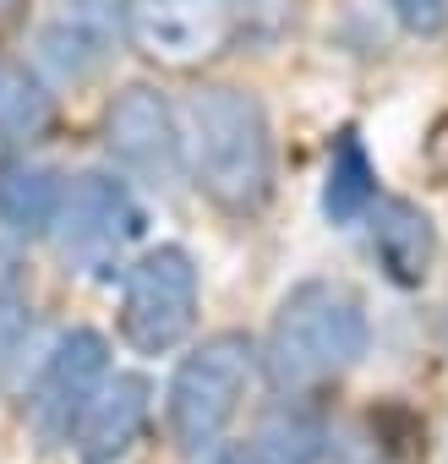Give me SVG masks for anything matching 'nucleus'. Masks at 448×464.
Masks as SVG:
<instances>
[{"mask_svg":"<svg viewBox=\"0 0 448 464\" xmlns=\"http://www.w3.org/2000/svg\"><path fill=\"white\" fill-rule=\"evenodd\" d=\"M61 175L28 153H6L0 159V224L12 236H50L55 213H61Z\"/></svg>","mask_w":448,"mask_h":464,"instance_id":"9b49d317","label":"nucleus"},{"mask_svg":"<svg viewBox=\"0 0 448 464\" xmlns=\"http://www.w3.org/2000/svg\"><path fill=\"white\" fill-rule=\"evenodd\" d=\"M268 464H312L317 459V448H323V426L307 415V410H274L268 420H263V431H258V442H252Z\"/></svg>","mask_w":448,"mask_h":464,"instance_id":"4468645a","label":"nucleus"},{"mask_svg":"<svg viewBox=\"0 0 448 464\" xmlns=\"http://www.w3.org/2000/svg\"><path fill=\"white\" fill-rule=\"evenodd\" d=\"M55 126V93L23 61L0 55V142H39Z\"/></svg>","mask_w":448,"mask_h":464,"instance_id":"ddd939ff","label":"nucleus"},{"mask_svg":"<svg viewBox=\"0 0 448 464\" xmlns=\"http://www.w3.org/2000/svg\"><path fill=\"white\" fill-rule=\"evenodd\" d=\"M197 328V263L186 246H148L121 274V339L137 355H170Z\"/></svg>","mask_w":448,"mask_h":464,"instance_id":"20e7f679","label":"nucleus"},{"mask_svg":"<svg viewBox=\"0 0 448 464\" xmlns=\"http://www.w3.org/2000/svg\"><path fill=\"white\" fill-rule=\"evenodd\" d=\"M213 464H268V459H263L258 448H236V453H219Z\"/></svg>","mask_w":448,"mask_h":464,"instance_id":"dca6fc26","label":"nucleus"},{"mask_svg":"<svg viewBox=\"0 0 448 464\" xmlns=\"http://www.w3.org/2000/svg\"><path fill=\"white\" fill-rule=\"evenodd\" d=\"M110 372V344L93 328H72L55 339V350L44 355L39 388H34V420L44 437H72L77 410L88 404V393L99 388V377Z\"/></svg>","mask_w":448,"mask_h":464,"instance_id":"1a4fd4ad","label":"nucleus"},{"mask_svg":"<svg viewBox=\"0 0 448 464\" xmlns=\"http://www.w3.org/2000/svg\"><path fill=\"white\" fill-rule=\"evenodd\" d=\"M383 6L421 39H437L448 28V0H383Z\"/></svg>","mask_w":448,"mask_h":464,"instance_id":"2eb2a0df","label":"nucleus"},{"mask_svg":"<svg viewBox=\"0 0 448 464\" xmlns=\"http://www.w3.org/2000/svg\"><path fill=\"white\" fill-rule=\"evenodd\" d=\"M142 208L126 180L115 175H83L55 213V241L61 257L88 279H115L131 263V246L142 241Z\"/></svg>","mask_w":448,"mask_h":464,"instance_id":"39448f33","label":"nucleus"},{"mask_svg":"<svg viewBox=\"0 0 448 464\" xmlns=\"http://www.w3.org/2000/svg\"><path fill=\"white\" fill-rule=\"evenodd\" d=\"M121 17L137 55L164 72H197L236 39L230 0H121Z\"/></svg>","mask_w":448,"mask_h":464,"instance_id":"423d86ee","label":"nucleus"},{"mask_svg":"<svg viewBox=\"0 0 448 464\" xmlns=\"http://www.w3.org/2000/svg\"><path fill=\"white\" fill-rule=\"evenodd\" d=\"M180 115V164L191 186L224 213H263L274 197V131L263 104L247 88L202 82L186 93Z\"/></svg>","mask_w":448,"mask_h":464,"instance_id":"f257e3e1","label":"nucleus"},{"mask_svg":"<svg viewBox=\"0 0 448 464\" xmlns=\"http://www.w3.org/2000/svg\"><path fill=\"white\" fill-rule=\"evenodd\" d=\"M366 229H372V257H377V268L399 290H421L432 279L437 229H432V218L410 197H377L366 208Z\"/></svg>","mask_w":448,"mask_h":464,"instance_id":"9d476101","label":"nucleus"},{"mask_svg":"<svg viewBox=\"0 0 448 464\" xmlns=\"http://www.w3.org/2000/svg\"><path fill=\"white\" fill-rule=\"evenodd\" d=\"M148 415H153V382L142 372H104L99 388L88 393V404L72 420L77 459L83 464H115L121 453H131Z\"/></svg>","mask_w":448,"mask_h":464,"instance_id":"6e6552de","label":"nucleus"},{"mask_svg":"<svg viewBox=\"0 0 448 464\" xmlns=\"http://www.w3.org/2000/svg\"><path fill=\"white\" fill-rule=\"evenodd\" d=\"M366 339H372V323L361 295L339 279H307L279 301L268 323V344H263L268 382L279 393H312L345 377L366 355Z\"/></svg>","mask_w":448,"mask_h":464,"instance_id":"f03ea898","label":"nucleus"},{"mask_svg":"<svg viewBox=\"0 0 448 464\" xmlns=\"http://www.w3.org/2000/svg\"><path fill=\"white\" fill-rule=\"evenodd\" d=\"M252 372H258V344L236 328L202 339L175 366L170 393H164V415H170V437L180 453L202 459L224 442V431L241 415V399L252 388Z\"/></svg>","mask_w":448,"mask_h":464,"instance_id":"7ed1b4c3","label":"nucleus"},{"mask_svg":"<svg viewBox=\"0 0 448 464\" xmlns=\"http://www.w3.org/2000/svg\"><path fill=\"white\" fill-rule=\"evenodd\" d=\"M104 142H110L115 164H121L126 175H137V180L164 186V180H175V169H180V115H175V104H170L159 88H148V82L126 88V93L110 104V115H104Z\"/></svg>","mask_w":448,"mask_h":464,"instance_id":"0eeeda50","label":"nucleus"},{"mask_svg":"<svg viewBox=\"0 0 448 464\" xmlns=\"http://www.w3.org/2000/svg\"><path fill=\"white\" fill-rule=\"evenodd\" d=\"M72 6H77V12H93V17H99V6H110V0H72Z\"/></svg>","mask_w":448,"mask_h":464,"instance_id":"f3484780","label":"nucleus"},{"mask_svg":"<svg viewBox=\"0 0 448 464\" xmlns=\"http://www.w3.org/2000/svg\"><path fill=\"white\" fill-rule=\"evenodd\" d=\"M372 202H377V169L366 159V142L355 131H339L334 153H328L323 213H328V224H355V218H366Z\"/></svg>","mask_w":448,"mask_h":464,"instance_id":"f8f14e48","label":"nucleus"}]
</instances>
